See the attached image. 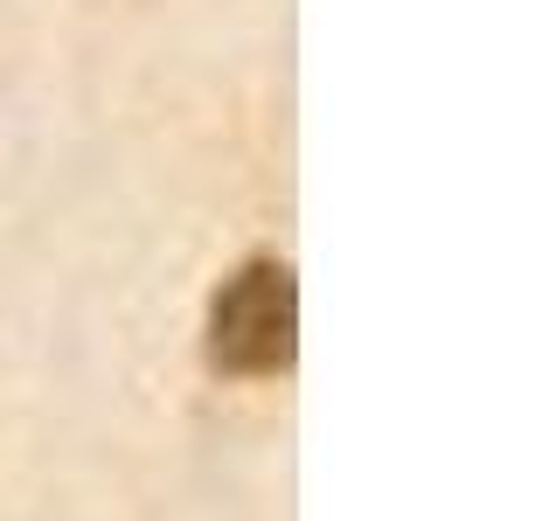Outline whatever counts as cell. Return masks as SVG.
Masks as SVG:
<instances>
[{
    "label": "cell",
    "instance_id": "cell-1",
    "mask_svg": "<svg viewBox=\"0 0 556 521\" xmlns=\"http://www.w3.org/2000/svg\"><path fill=\"white\" fill-rule=\"evenodd\" d=\"M286 355H292V285L286 271L257 265L216 300V361L257 376V369H278Z\"/></svg>",
    "mask_w": 556,
    "mask_h": 521
}]
</instances>
